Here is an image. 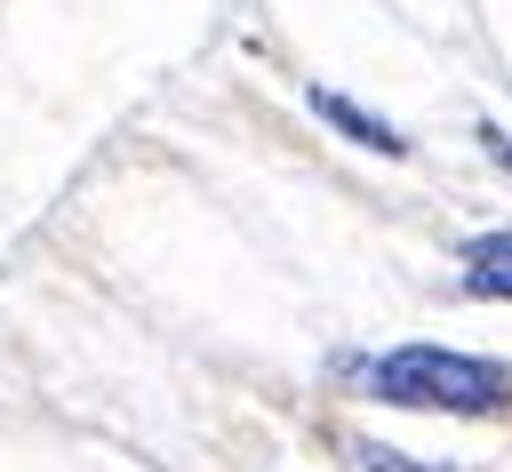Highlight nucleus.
I'll return each instance as SVG.
<instances>
[{
  "mask_svg": "<svg viewBox=\"0 0 512 472\" xmlns=\"http://www.w3.org/2000/svg\"><path fill=\"white\" fill-rule=\"evenodd\" d=\"M344 456H352V472H456V464H424V456H408V448H384V440H344Z\"/></svg>",
  "mask_w": 512,
  "mask_h": 472,
  "instance_id": "nucleus-4",
  "label": "nucleus"
},
{
  "mask_svg": "<svg viewBox=\"0 0 512 472\" xmlns=\"http://www.w3.org/2000/svg\"><path fill=\"white\" fill-rule=\"evenodd\" d=\"M360 392L408 416H512V360L456 352V344H392L376 360H352Z\"/></svg>",
  "mask_w": 512,
  "mask_h": 472,
  "instance_id": "nucleus-1",
  "label": "nucleus"
},
{
  "mask_svg": "<svg viewBox=\"0 0 512 472\" xmlns=\"http://www.w3.org/2000/svg\"><path fill=\"white\" fill-rule=\"evenodd\" d=\"M456 256H464V296L512 304V224H504V232H472Z\"/></svg>",
  "mask_w": 512,
  "mask_h": 472,
  "instance_id": "nucleus-3",
  "label": "nucleus"
},
{
  "mask_svg": "<svg viewBox=\"0 0 512 472\" xmlns=\"http://www.w3.org/2000/svg\"><path fill=\"white\" fill-rule=\"evenodd\" d=\"M304 104H312V112H320L336 136H352L360 152H376V160H400V152H408V136H400L384 112H368V104H352V96H336V88H312Z\"/></svg>",
  "mask_w": 512,
  "mask_h": 472,
  "instance_id": "nucleus-2",
  "label": "nucleus"
}]
</instances>
